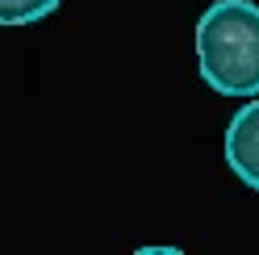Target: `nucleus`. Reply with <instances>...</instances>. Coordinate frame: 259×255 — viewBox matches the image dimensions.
I'll use <instances>...</instances> for the list:
<instances>
[{
  "label": "nucleus",
  "instance_id": "2",
  "mask_svg": "<svg viewBox=\"0 0 259 255\" xmlns=\"http://www.w3.org/2000/svg\"><path fill=\"white\" fill-rule=\"evenodd\" d=\"M226 163L247 188L259 193V101L255 97H247V105L226 125Z\"/></svg>",
  "mask_w": 259,
  "mask_h": 255
},
{
  "label": "nucleus",
  "instance_id": "3",
  "mask_svg": "<svg viewBox=\"0 0 259 255\" xmlns=\"http://www.w3.org/2000/svg\"><path fill=\"white\" fill-rule=\"evenodd\" d=\"M63 5V0H0V29L5 25H34Z\"/></svg>",
  "mask_w": 259,
  "mask_h": 255
},
{
  "label": "nucleus",
  "instance_id": "1",
  "mask_svg": "<svg viewBox=\"0 0 259 255\" xmlns=\"http://www.w3.org/2000/svg\"><path fill=\"white\" fill-rule=\"evenodd\" d=\"M197 67L222 97H259V5L213 0L197 21Z\"/></svg>",
  "mask_w": 259,
  "mask_h": 255
}]
</instances>
